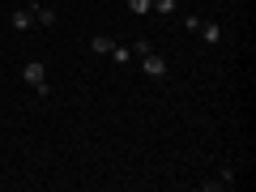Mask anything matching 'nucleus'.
I'll return each instance as SVG.
<instances>
[{
  "mask_svg": "<svg viewBox=\"0 0 256 192\" xmlns=\"http://www.w3.org/2000/svg\"><path fill=\"white\" fill-rule=\"evenodd\" d=\"M128 9H132V13H141V18H146V13H154V0H128Z\"/></svg>",
  "mask_w": 256,
  "mask_h": 192,
  "instance_id": "8",
  "label": "nucleus"
},
{
  "mask_svg": "<svg viewBox=\"0 0 256 192\" xmlns=\"http://www.w3.org/2000/svg\"><path fill=\"white\" fill-rule=\"evenodd\" d=\"M137 60H141V68H146V77H154V82L166 77V60L158 52H146V56H137Z\"/></svg>",
  "mask_w": 256,
  "mask_h": 192,
  "instance_id": "2",
  "label": "nucleus"
},
{
  "mask_svg": "<svg viewBox=\"0 0 256 192\" xmlns=\"http://www.w3.org/2000/svg\"><path fill=\"white\" fill-rule=\"evenodd\" d=\"M34 22H38V26H52V22H56V9H43V4H34Z\"/></svg>",
  "mask_w": 256,
  "mask_h": 192,
  "instance_id": "7",
  "label": "nucleus"
},
{
  "mask_svg": "<svg viewBox=\"0 0 256 192\" xmlns=\"http://www.w3.org/2000/svg\"><path fill=\"white\" fill-rule=\"evenodd\" d=\"M196 34H201L205 43H222V26H218V22H201V26H196Z\"/></svg>",
  "mask_w": 256,
  "mask_h": 192,
  "instance_id": "4",
  "label": "nucleus"
},
{
  "mask_svg": "<svg viewBox=\"0 0 256 192\" xmlns=\"http://www.w3.org/2000/svg\"><path fill=\"white\" fill-rule=\"evenodd\" d=\"M218 180H222V188H235V171H230V166H222Z\"/></svg>",
  "mask_w": 256,
  "mask_h": 192,
  "instance_id": "9",
  "label": "nucleus"
},
{
  "mask_svg": "<svg viewBox=\"0 0 256 192\" xmlns=\"http://www.w3.org/2000/svg\"><path fill=\"white\" fill-rule=\"evenodd\" d=\"M34 26V4H26V9L13 13V30H30Z\"/></svg>",
  "mask_w": 256,
  "mask_h": 192,
  "instance_id": "3",
  "label": "nucleus"
},
{
  "mask_svg": "<svg viewBox=\"0 0 256 192\" xmlns=\"http://www.w3.org/2000/svg\"><path fill=\"white\" fill-rule=\"evenodd\" d=\"M111 47H116V43H111L107 34H94L90 38V52H98V56H111Z\"/></svg>",
  "mask_w": 256,
  "mask_h": 192,
  "instance_id": "5",
  "label": "nucleus"
},
{
  "mask_svg": "<svg viewBox=\"0 0 256 192\" xmlns=\"http://www.w3.org/2000/svg\"><path fill=\"white\" fill-rule=\"evenodd\" d=\"M22 82H26L30 90H38V94H47V90H52V86H47V68H43L38 60H30L26 68H22Z\"/></svg>",
  "mask_w": 256,
  "mask_h": 192,
  "instance_id": "1",
  "label": "nucleus"
},
{
  "mask_svg": "<svg viewBox=\"0 0 256 192\" xmlns=\"http://www.w3.org/2000/svg\"><path fill=\"white\" fill-rule=\"evenodd\" d=\"M154 13H175V0H154Z\"/></svg>",
  "mask_w": 256,
  "mask_h": 192,
  "instance_id": "10",
  "label": "nucleus"
},
{
  "mask_svg": "<svg viewBox=\"0 0 256 192\" xmlns=\"http://www.w3.org/2000/svg\"><path fill=\"white\" fill-rule=\"evenodd\" d=\"M111 56H116L120 64H132V60H137V52H132V47H120V43L111 47Z\"/></svg>",
  "mask_w": 256,
  "mask_h": 192,
  "instance_id": "6",
  "label": "nucleus"
}]
</instances>
